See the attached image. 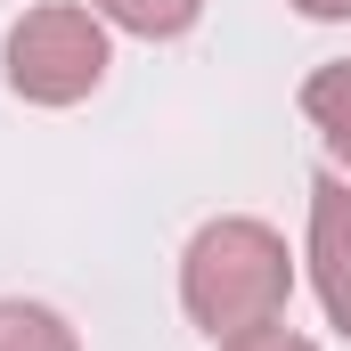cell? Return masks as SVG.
Returning a JSON list of instances; mask_svg holds the SVG:
<instances>
[{
    "mask_svg": "<svg viewBox=\"0 0 351 351\" xmlns=\"http://www.w3.org/2000/svg\"><path fill=\"white\" fill-rule=\"evenodd\" d=\"M0 351H82V335H74L49 302L8 294V302H0Z\"/></svg>",
    "mask_w": 351,
    "mask_h": 351,
    "instance_id": "cell-5",
    "label": "cell"
},
{
    "mask_svg": "<svg viewBox=\"0 0 351 351\" xmlns=\"http://www.w3.org/2000/svg\"><path fill=\"white\" fill-rule=\"evenodd\" d=\"M114 49H106V16L74 8V0H49V8H25L0 41V74L25 106H74L106 82Z\"/></svg>",
    "mask_w": 351,
    "mask_h": 351,
    "instance_id": "cell-2",
    "label": "cell"
},
{
    "mask_svg": "<svg viewBox=\"0 0 351 351\" xmlns=\"http://www.w3.org/2000/svg\"><path fill=\"white\" fill-rule=\"evenodd\" d=\"M106 25H123V33H139V41H180L196 16H204V0H90Z\"/></svg>",
    "mask_w": 351,
    "mask_h": 351,
    "instance_id": "cell-6",
    "label": "cell"
},
{
    "mask_svg": "<svg viewBox=\"0 0 351 351\" xmlns=\"http://www.w3.org/2000/svg\"><path fill=\"white\" fill-rule=\"evenodd\" d=\"M302 114H311V131L327 139V156L351 164V58L319 66V74L302 82Z\"/></svg>",
    "mask_w": 351,
    "mask_h": 351,
    "instance_id": "cell-4",
    "label": "cell"
},
{
    "mask_svg": "<svg viewBox=\"0 0 351 351\" xmlns=\"http://www.w3.org/2000/svg\"><path fill=\"white\" fill-rule=\"evenodd\" d=\"M311 286L351 343V188L335 172L311 180Z\"/></svg>",
    "mask_w": 351,
    "mask_h": 351,
    "instance_id": "cell-3",
    "label": "cell"
},
{
    "mask_svg": "<svg viewBox=\"0 0 351 351\" xmlns=\"http://www.w3.org/2000/svg\"><path fill=\"white\" fill-rule=\"evenodd\" d=\"M294 8H302V16H319V25H343V16H351V0H294Z\"/></svg>",
    "mask_w": 351,
    "mask_h": 351,
    "instance_id": "cell-8",
    "label": "cell"
},
{
    "mask_svg": "<svg viewBox=\"0 0 351 351\" xmlns=\"http://www.w3.org/2000/svg\"><path fill=\"white\" fill-rule=\"evenodd\" d=\"M286 294H294V254H286V237H278L269 221L221 213V221H204V229L188 237V254H180V311H188L213 343L286 319Z\"/></svg>",
    "mask_w": 351,
    "mask_h": 351,
    "instance_id": "cell-1",
    "label": "cell"
},
{
    "mask_svg": "<svg viewBox=\"0 0 351 351\" xmlns=\"http://www.w3.org/2000/svg\"><path fill=\"white\" fill-rule=\"evenodd\" d=\"M221 351H319L311 335H294L286 319H269V327H245V335H229Z\"/></svg>",
    "mask_w": 351,
    "mask_h": 351,
    "instance_id": "cell-7",
    "label": "cell"
}]
</instances>
